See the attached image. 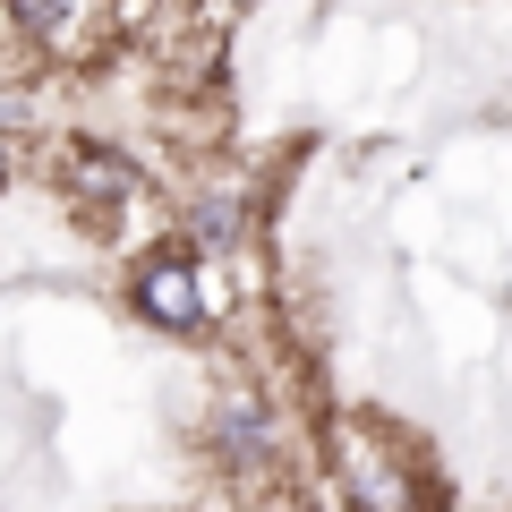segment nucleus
<instances>
[{
	"mask_svg": "<svg viewBox=\"0 0 512 512\" xmlns=\"http://www.w3.org/2000/svg\"><path fill=\"white\" fill-rule=\"evenodd\" d=\"M137 308L154 316L163 333H197L205 325V282L188 256H146L137 265Z\"/></svg>",
	"mask_w": 512,
	"mask_h": 512,
	"instance_id": "nucleus-1",
	"label": "nucleus"
},
{
	"mask_svg": "<svg viewBox=\"0 0 512 512\" xmlns=\"http://www.w3.org/2000/svg\"><path fill=\"white\" fill-rule=\"evenodd\" d=\"M342 478H350V504L359 512H402V470L393 461H376V444L367 436H342Z\"/></svg>",
	"mask_w": 512,
	"mask_h": 512,
	"instance_id": "nucleus-2",
	"label": "nucleus"
},
{
	"mask_svg": "<svg viewBox=\"0 0 512 512\" xmlns=\"http://www.w3.org/2000/svg\"><path fill=\"white\" fill-rule=\"evenodd\" d=\"M197 239H205V248H231V239H239V197H231V188L197 197Z\"/></svg>",
	"mask_w": 512,
	"mask_h": 512,
	"instance_id": "nucleus-3",
	"label": "nucleus"
},
{
	"mask_svg": "<svg viewBox=\"0 0 512 512\" xmlns=\"http://www.w3.org/2000/svg\"><path fill=\"white\" fill-rule=\"evenodd\" d=\"M265 444H274V436H265L256 410H222V453H231V461H265Z\"/></svg>",
	"mask_w": 512,
	"mask_h": 512,
	"instance_id": "nucleus-4",
	"label": "nucleus"
},
{
	"mask_svg": "<svg viewBox=\"0 0 512 512\" xmlns=\"http://www.w3.org/2000/svg\"><path fill=\"white\" fill-rule=\"evenodd\" d=\"M0 171H9V146H0Z\"/></svg>",
	"mask_w": 512,
	"mask_h": 512,
	"instance_id": "nucleus-5",
	"label": "nucleus"
}]
</instances>
